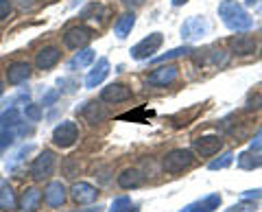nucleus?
I'll return each instance as SVG.
<instances>
[{
    "instance_id": "obj_1",
    "label": "nucleus",
    "mask_w": 262,
    "mask_h": 212,
    "mask_svg": "<svg viewBox=\"0 0 262 212\" xmlns=\"http://www.w3.org/2000/svg\"><path fill=\"white\" fill-rule=\"evenodd\" d=\"M219 18L223 20V24L229 31H249L253 24L249 13L245 11V7L236 3V0H223L219 5Z\"/></svg>"
},
{
    "instance_id": "obj_2",
    "label": "nucleus",
    "mask_w": 262,
    "mask_h": 212,
    "mask_svg": "<svg viewBox=\"0 0 262 212\" xmlns=\"http://www.w3.org/2000/svg\"><path fill=\"white\" fill-rule=\"evenodd\" d=\"M194 164V153L190 149H173L162 158V168L166 173L175 175V173H184Z\"/></svg>"
},
{
    "instance_id": "obj_3",
    "label": "nucleus",
    "mask_w": 262,
    "mask_h": 212,
    "mask_svg": "<svg viewBox=\"0 0 262 212\" xmlns=\"http://www.w3.org/2000/svg\"><path fill=\"white\" fill-rule=\"evenodd\" d=\"M55 166H57V156L51 149H44L35 160L31 162L29 173L35 182H44V179H48L55 173Z\"/></svg>"
},
{
    "instance_id": "obj_4",
    "label": "nucleus",
    "mask_w": 262,
    "mask_h": 212,
    "mask_svg": "<svg viewBox=\"0 0 262 212\" xmlns=\"http://www.w3.org/2000/svg\"><path fill=\"white\" fill-rule=\"evenodd\" d=\"M210 33V22L203 15H190L182 24V39L186 42H199Z\"/></svg>"
},
{
    "instance_id": "obj_5",
    "label": "nucleus",
    "mask_w": 262,
    "mask_h": 212,
    "mask_svg": "<svg viewBox=\"0 0 262 212\" xmlns=\"http://www.w3.org/2000/svg\"><path fill=\"white\" fill-rule=\"evenodd\" d=\"M79 140V127L72 120H63L55 127L53 132V144L59 146V149H70L72 144Z\"/></svg>"
},
{
    "instance_id": "obj_6",
    "label": "nucleus",
    "mask_w": 262,
    "mask_h": 212,
    "mask_svg": "<svg viewBox=\"0 0 262 212\" xmlns=\"http://www.w3.org/2000/svg\"><path fill=\"white\" fill-rule=\"evenodd\" d=\"M164 42V35L162 33H151L149 37H144L140 39L134 48H131V57L138 61H142V59H149V57H153L155 53L160 51V46Z\"/></svg>"
},
{
    "instance_id": "obj_7",
    "label": "nucleus",
    "mask_w": 262,
    "mask_h": 212,
    "mask_svg": "<svg viewBox=\"0 0 262 212\" xmlns=\"http://www.w3.org/2000/svg\"><path fill=\"white\" fill-rule=\"evenodd\" d=\"M94 37V31L83 27V24H77V27L66 29L63 33V44L68 48H85Z\"/></svg>"
},
{
    "instance_id": "obj_8",
    "label": "nucleus",
    "mask_w": 262,
    "mask_h": 212,
    "mask_svg": "<svg viewBox=\"0 0 262 212\" xmlns=\"http://www.w3.org/2000/svg\"><path fill=\"white\" fill-rule=\"evenodd\" d=\"M177 77H179V68L173 66V63H166V66H158L155 70H151L149 77H146V83L155 86V88H166L173 83Z\"/></svg>"
},
{
    "instance_id": "obj_9",
    "label": "nucleus",
    "mask_w": 262,
    "mask_h": 212,
    "mask_svg": "<svg viewBox=\"0 0 262 212\" xmlns=\"http://www.w3.org/2000/svg\"><path fill=\"white\" fill-rule=\"evenodd\" d=\"M42 197H44L48 208H59V206H63V203H66V199H68V190H66V186H63L61 179H53V182L46 184Z\"/></svg>"
},
{
    "instance_id": "obj_10",
    "label": "nucleus",
    "mask_w": 262,
    "mask_h": 212,
    "mask_svg": "<svg viewBox=\"0 0 262 212\" xmlns=\"http://www.w3.org/2000/svg\"><path fill=\"white\" fill-rule=\"evenodd\" d=\"M192 149L199 158H212L223 149V138L221 136H201L192 142Z\"/></svg>"
},
{
    "instance_id": "obj_11",
    "label": "nucleus",
    "mask_w": 262,
    "mask_h": 212,
    "mask_svg": "<svg viewBox=\"0 0 262 212\" xmlns=\"http://www.w3.org/2000/svg\"><path fill=\"white\" fill-rule=\"evenodd\" d=\"M131 88L125 83H110L101 90V101L103 103H110V105H116V103H125L131 99Z\"/></svg>"
},
{
    "instance_id": "obj_12",
    "label": "nucleus",
    "mask_w": 262,
    "mask_h": 212,
    "mask_svg": "<svg viewBox=\"0 0 262 212\" xmlns=\"http://www.w3.org/2000/svg\"><path fill=\"white\" fill-rule=\"evenodd\" d=\"M70 197L75 203L83 206V203H94L98 199V188L90 182H75L70 188Z\"/></svg>"
},
{
    "instance_id": "obj_13",
    "label": "nucleus",
    "mask_w": 262,
    "mask_h": 212,
    "mask_svg": "<svg viewBox=\"0 0 262 212\" xmlns=\"http://www.w3.org/2000/svg\"><path fill=\"white\" fill-rule=\"evenodd\" d=\"M221 201H223L221 199V195L212 193V195H206L203 199H196L192 203H188V206H184L179 212H214V210H219Z\"/></svg>"
},
{
    "instance_id": "obj_14",
    "label": "nucleus",
    "mask_w": 262,
    "mask_h": 212,
    "mask_svg": "<svg viewBox=\"0 0 262 212\" xmlns=\"http://www.w3.org/2000/svg\"><path fill=\"white\" fill-rule=\"evenodd\" d=\"M61 59V51L57 46H44L42 51L35 55V66L37 70H51Z\"/></svg>"
},
{
    "instance_id": "obj_15",
    "label": "nucleus",
    "mask_w": 262,
    "mask_h": 212,
    "mask_svg": "<svg viewBox=\"0 0 262 212\" xmlns=\"http://www.w3.org/2000/svg\"><path fill=\"white\" fill-rule=\"evenodd\" d=\"M107 75H110V59H107V57H101V59L96 61V66L88 72V77H85V88L94 90L96 86L103 83Z\"/></svg>"
},
{
    "instance_id": "obj_16",
    "label": "nucleus",
    "mask_w": 262,
    "mask_h": 212,
    "mask_svg": "<svg viewBox=\"0 0 262 212\" xmlns=\"http://www.w3.org/2000/svg\"><path fill=\"white\" fill-rule=\"evenodd\" d=\"M42 199L44 197H42V190L39 188H24L22 197L18 201V208H20V212H37Z\"/></svg>"
},
{
    "instance_id": "obj_17",
    "label": "nucleus",
    "mask_w": 262,
    "mask_h": 212,
    "mask_svg": "<svg viewBox=\"0 0 262 212\" xmlns=\"http://www.w3.org/2000/svg\"><path fill=\"white\" fill-rule=\"evenodd\" d=\"M31 77V66L27 61H13L9 68H7V81L11 86H20Z\"/></svg>"
},
{
    "instance_id": "obj_18",
    "label": "nucleus",
    "mask_w": 262,
    "mask_h": 212,
    "mask_svg": "<svg viewBox=\"0 0 262 212\" xmlns=\"http://www.w3.org/2000/svg\"><path fill=\"white\" fill-rule=\"evenodd\" d=\"M144 182V177H142V173L138 168H125L122 173L118 175V186L120 188H125V190H129V188H138Z\"/></svg>"
},
{
    "instance_id": "obj_19",
    "label": "nucleus",
    "mask_w": 262,
    "mask_h": 212,
    "mask_svg": "<svg viewBox=\"0 0 262 212\" xmlns=\"http://www.w3.org/2000/svg\"><path fill=\"white\" fill-rule=\"evenodd\" d=\"M229 46H232V51L241 57L256 53V39L249 37V35H236L232 42H229Z\"/></svg>"
},
{
    "instance_id": "obj_20",
    "label": "nucleus",
    "mask_w": 262,
    "mask_h": 212,
    "mask_svg": "<svg viewBox=\"0 0 262 212\" xmlns=\"http://www.w3.org/2000/svg\"><path fill=\"white\" fill-rule=\"evenodd\" d=\"M134 27H136V15L134 13H122L120 18L116 20V24H114V33L122 39V37H127L131 33V29Z\"/></svg>"
},
{
    "instance_id": "obj_21",
    "label": "nucleus",
    "mask_w": 262,
    "mask_h": 212,
    "mask_svg": "<svg viewBox=\"0 0 262 212\" xmlns=\"http://www.w3.org/2000/svg\"><path fill=\"white\" fill-rule=\"evenodd\" d=\"M85 105L88 108L83 110V118L90 125H101L107 118V112L103 110V105H96V103H85Z\"/></svg>"
},
{
    "instance_id": "obj_22",
    "label": "nucleus",
    "mask_w": 262,
    "mask_h": 212,
    "mask_svg": "<svg viewBox=\"0 0 262 212\" xmlns=\"http://www.w3.org/2000/svg\"><path fill=\"white\" fill-rule=\"evenodd\" d=\"M18 206V199H15V193L9 184H3L0 186V210L3 212H11Z\"/></svg>"
},
{
    "instance_id": "obj_23",
    "label": "nucleus",
    "mask_w": 262,
    "mask_h": 212,
    "mask_svg": "<svg viewBox=\"0 0 262 212\" xmlns=\"http://www.w3.org/2000/svg\"><path fill=\"white\" fill-rule=\"evenodd\" d=\"M94 51L92 48H83L81 53H77L72 59L68 61V70H77V68H85V66H90V63L94 61Z\"/></svg>"
},
{
    "instance_id": "obj_24",
    "label": "nucleus",
    "mask_w": 262,
    "mask_h": 212,
    "mask_svg": "<svg viewBox=\"0 0 262 212\" xmlns=\"http://www.w3.org/2000/svg\"><path fill=\"white\" fill-rule=\"evenodd\" d=\"M238 166L245 171H253L262 166V156H256L253 151H245L238 156Z\"/></svg>"
},
{
    "instance_id": "obj_25",
    "label": "nucleus",
    "mask_w": 262,
    "mask_h": 212,
    "mask_svg": "<svg viewBox=\"0 0 262 212\" xmlns=\"http://www.w3.org/2000/svg\"><path fill=\"white\" fill-rule=\"evenodd\" d=\"M110 212H140V210H138V206L131 201V197H127V195H120V197H116L112 201Z\"/></svg>"
},
{
    "instance_id": "obj_26",
    "label": "nucleus",
    "mask_w": 262,
    "mask_h": 212,
    "mask_svg": "<svg viewBox=\"0 0 262 212\" xmlns=\"http://www.w3.org/2000/svg\"><path fill=\"white\" fill-rule=\"evenodd\" d=\"M192 53V48L190 46H179V48H173V51H168V53H164L160 57H155V61L158 63H166L170 59H177V57H186V55H190Z\"/></svg>"
},
{
    "instance_id": "obj_27",
    "label": "nucleus",
    "mask_w": 262,
    "mask_h": 212,
    "mask_svg": "<svg viewBox=\"0 0 262 212\" xmlns=\"http://www.w3.org/2000/svg\"><path fill=\"white\" fill-rule=\"evenodd\" d=\"M18 123H20V112L15 108H9V110H5L3 114H0V125H3L5 129L15 127Z\"/></svg>"
},
{
    "instance_id": "obj_28",
    "label": "nucleus",
    "mask_w": 262,
    "mask_h": 212,
    "mask_svg": "<svg viewBox=\"0 0 262 212\" xmlns=\"http://www.w3.org/2000/svg\"><path fill=\"white\" fill-rule=\"evenodd\" d=\"M232 162H234V153L232 151H225V153H221L216 160H212L210 164H208V168L210 171H223V168H227L229 164H232Z\"/></svg>"
},
{
    "instance_id": "obj_29",
    "label": "nucleus",
    "mask_w": 262,
    "mask_h": 212,
    "mask_svg": "<svg viewBox=\"0 0 262 212\" xmlns=\"http://www.w3.org/2000/svg\"><path fill=\"white\" fill-rule=\"evenodd\" d=\"M61 171H63V175H66V177H75V175H79V171H81L79 158H77V156L66 158V160H63V166H61Z\"/></svg>"
},
{
    "instance_id": "obj_30",
    "label": "nucleus",
    "mask_w": 262,
    "mask_h": 212,
    "mask_svg": "<svg viewBox=\"0 0 262 212\" xmlns=\"http://www.w3.org/2000/svg\"><path fill=\"white\" fill-rule=\"evenodd\" d=\"M258 210V203L251 201V199H243L241 203H234L232 208H227L225 212H256Z\"/></svg>"
},
{
    "instance_id": "obj_31",
    "label": "nucleus",
    "mask_w": 262,
    "mask_h": 212,
    "mask_svg": "<svg viewBox=\"0 0 262 212\" xmlns=\"http://www.w3.org/2000/svg\"><path fill=\"white\" fill-rule=\"evenodd\" d=\"M24 116H27L29 120H33V123H37V120L42 118V108H39V105L29 103L27 108H24Z\"/></svg>"
},
{
    "instance_id": "obj_32",
    "label": "nucleus",
    "mask_w": 262,
    "mask_h": 212,
    "mask_svg": "<svg viewBox=\"0 0 262 212\" xmlns=\"http://www.w3.org/2000/svg\"><path fill=\"white\" fill-rule=\"evenodd\" d=\"M210 61L214 63V66H225V63H227L225 51H210Z\"/></svg>"
},
{
    "instance_id": "obj_33",
    "label": "nucleus",
    "mask_w": 262,
    "mask_h": 212,
    "mask_svg": "<svg viewBox=\"0 0 262 212\" xmlns=\"http://www.w3.org/2000/svg\"><path fill=\"white\" fill-rule=\"evenodd\" d=\"M11 9H13L11 0H0V20L9 18V13H11Z\"/></svg>"
},
{
    "instance_id": "obj_34",
    "label": "nucleus",
    "mask_w": 262,
    "mask_h": 212,
    "mask_svg": "<svg viewBox=\"0 0 262 212\" xmlns=\"http://www.w3.org/2000/svg\"><path fill=\"white\" fill-rule=\"evenodd\" d=\"M262 149V129L249 140V151H260Z\"/></svg>"
},
{
    "instance_id": "obj_35",
    "label": "nucleus",
    "mask_w": 262,
    "mask_h": 212,
    "mask_svg": "<svg viewBox=\"0 0 262 212\" xmlns=\"http://www.w3.org/2000/svg\"><path fill=\"white\" fill-rule=\"evenodd\" d=\"M262 197V188H253V190H245L241 195V199H251V201H258Z\"/></svg>"
},
{
    "instance_id": "obj_36",
    "label": "nucleus",
    "mask_w": 262,
    "mask_h": 212,
    "mask_svg": "<svg viewBox=\"0 0 262 212\" xmlns=\"http://www.w3.org/2000/svg\"><path fill=\"white\" fill-rule=\"evenodd\" d=\"M57 96H59V90H53V92H48L44 99H42V105L44 108H48V105H53L55 101H57Z\"/></svg>"
},
{
    "instance_id": "obj_37",
    "label": "nucleus",
    "mask_w": 262,
    "mask_h": 212,
    "mask_svg": "<svg viewBox=\"0 0 262 212\" xmlns=\"http://www.w3.org/2000/svg\"><path fill=\"white\" fill-rule=\"evenodd\" d=\"M11 142H13V134H11V132H7V129H5V132L0 134V146H9Z\"/></svg>"
},
{
    "instance_id": "obj_38",
    "label": "nucleus",
    "mask_w": 262,
    "mask_h": 212,
    "mask_svg": "<svg viewBox=\"0 0 262 212\" xmlns=\"http://www.w3.org/2000/svg\"><path fill=\"white\" fill-rule=\"evenodd\" d=\"M59 86H66V88H63V92H72V90H75V88H72V86H75V81L61 79V81H59Z\"/></svg>"
},
{
    "instance_id": "obj_39",
    "label": "nucleus",
    "mask_w": 262,
    "mask_h": 212,
    "mask_svg": "<svg viewBox=\"0 0 262 212\" xmlns=\"http://www.w3.org/2000/svg\"><path fill=\"white\" fill-rule=\"evenodd\" d=\"M127 7H140V5H144V0H122Z\"/></svg>"
},
{
    "instance_id": "obj_40",
    "label": "nucleus",
    "mask_w": 262,
    "mask_h": 212,
    "mask_svg": "<svg viewBox=\"0 0 262 212\" xmlns=\"http://www.w3.org/2000/svg\"><path fill=\"white\" fill-rule=\"evenodd\" d=\"M103 206H96V208H88V210H79V212H103Z\"/></svg>"
},
{
    "instance_id": "obj_41",
    "label": "nucleus",
    "mask_w": 262,
    "mask_h": 212,
    "mask_svg": "<svg viewBox=\"0 0 262 212\" xmlns=\"http://www.w3.org/2000/svg\"><path fill=\"white\" fill-rule=\"evenodd\" d=\"M188 0H173V7H182V5H186Z\"/></svg>"
},
{
    "instance_id": "obj_42",
    "label": "nucleus",
    "mask_w": 262,
    "mask_h": 212,
    "mask_svg": "<svg viewBox=\"0 0 262 212\" xmlns=\"http://www.w3.org/2000/svg\"><path fill=\"white\" fill-rule=\"evenodd\" d=\"M0 94H3V83H0Z\"/></svg>"
}]
</instances>
